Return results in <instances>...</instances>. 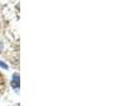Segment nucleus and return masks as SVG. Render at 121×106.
Returning <instances> with one entry per match:
<instances>
[{"label": "nucleus", "instance_id": "obj_1", "mask_svg": "<svg viewBox=\"0 0 121 106\" xmlns=\"http://www.w3.org/2000/svg\"><path fill=\"white\" fill-rule=\"evenodd\" d=\"M12 86L14 88H16V87H18L19 86V74L18 73H14V75H13Z\"/></svg>", "mask_w": 121, "mask_h": 106}, {"label": "nucleus", "instance_id": "obj_2", "mask_svg": "<svg viewBox=\"0 0 121 106\" xmlns=\"http://www.w3.org/2000/svg\"><path fill=\"white\" fill-rule=\"evenodd\" d=\"M0 67H2V68H3V69H5V70H8V69H9L8 65H6V64H5V63L1 62V60H0Z\"/></svg>", "mask_w": 121, "mask_h": 106}, {"label": "nucleus", "instance_id": "obj_3", "mask_svg": "<svg viewBox=\"0 0 121 106\" xmlns=\"http://www.w3.org/2000/svg\"><path fill=\"white\" fill-rule=\"evenodd\" d=\"M2 48H3V44H2V42H0V52L2 51Z\"/></svg>", "mask_w": 121, "mask_h": 106}]
</instances>
